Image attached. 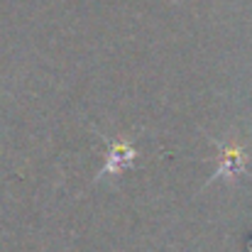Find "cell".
<instances>
[{"label": "cell", "mask_w": 252, "mask_h": 252, "mask_svg": "<svg viewBox=\"0 0 252 252\" xmlns=\"http://www.w3.org/2000/svg\"><path fill=\"white\" fill-rule=\"evenodd\" d=\"M245 162H248V157L238 145H225L220 150V169L218 171L223 176H238L245 171Z\"/></svg>", "instance_id": "1"}, {"label": "cell", "mask_w": 252, "mask_h": 252, "mask_svg": "<svg viewBox=\"0 0 252 252\" xmlns=\"http://www.w3.org/2000/svg\"><path fill=\"white\" fill-rule=\"evenodd\" d=\"M135 147L130 142H113L110 150H108V164H105V171H120L125 169L132 159H135Z\"/></svg>", "instance_id": "2"}]
</instances>
